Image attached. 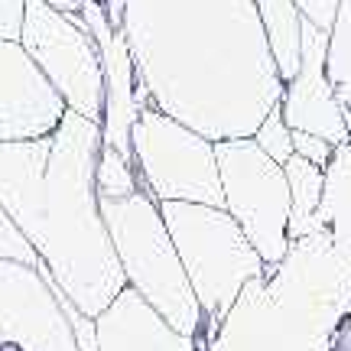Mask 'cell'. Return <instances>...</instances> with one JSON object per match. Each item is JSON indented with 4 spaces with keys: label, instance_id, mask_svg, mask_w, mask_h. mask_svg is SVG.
<instances>
[{
    "label": "cell",
    "instance_id": "cell-1",
    "mask_svg": "<svg viewBox=\"0 0 351 351\" xmlns=\"http://www.w3.org/2000/svg\"><path fill=\"white\" fill-rule=\"evenodd\" d=\"M101 215L130 289H137L176 332H192L202 319V306L189 287V276L166 231L163 215L153 205V195L130 192L117 199H101Z\"/></svg>",
    "mask_w": 351,
    "mask_h": 351
},
{
    "label": "cell",
    "instance_id": "cell-2",
    "mask_svg": "<svg viewBox=\"0 0 351 351\" xmlns=\"http://www.w3.org/2000/svg\"><path fill=\"white\" fill-rule=\"evenodd\" d=\"M160 215L202 313H221L241 283L261 270V254L221 205L160 202Z\"/></svg>",
    "mask_w": 351,
    "mask_h": 351
},
{
    "label": "cell",
    "instance_id": "cell-3",
    "mask_svg": "<svg viewBox=\"0 0 351 351\" xmlns=\"http://www.w3.org/2000/svg\"><path fill=\"white\" fill-rule=\"evenodd\" d=\"M130 163L137 189L160 202L225 205L212 140L160 114L153 104L130 127Z\"/></svg>",
    "mask_w": 351,
    "mask_h": 351
},
{
    "label": "cell",
    "instance_id": "cell-4",
    "mask_svg": "<svg viewBox=\"0 0 351 351\" xmlns=\"http://www.w3.org/2000/svg\"><path fill=\"white\" fill-rule=\"evenodd\" d=\"M215 160L228 215L241 225L261 261H280L287 251L289 208H293L287 169L247 137L218 140Z\"/></svg>",
    "mask_w": 351,
    "mask_h": 351
},
{
    "label": "cell",
    "instance_id": "cell-5",
    "mask_svg": "<svg viewBox=\"0 0 351 351\" xmlns=\"http://www.w3.org/2000/svg\"><path fill=\"white\" fill-rule=\"evenodd\" d=\"M20 39L33 62L62 95L69 111L88 121H104V62L95 36L82 20L49 7L46 0H26Z\"/></svg>",
    "mask_w": 351,
    "mask_h": 351
},
{
    "label": "cell",
    "instance_id": "cell-6",
    "mask_svg": "<svg viewBox=\"0 0 351 351\" xmlns=\"http://www.w3.org/2000/svg\"><path fill=\"white\" fill-rule=\"evenodd\" d=\"M261 26L270 43V56L283 85L296 78L302 62V13L296 0H254Z\"/></svg>",
    "mask_w": 351,
    "mask_h": 351
},
{
    "label": "cell",
    "instance_id": "cell-7",
    "mask_svg": "<svg viewBox=\"0 0 351 351\" xmlns=\"http://www.w3.org/2000/svg\"><path fill=\"white\" fill-rule=\"evenodd\" d=\"M0 261L29 263V267H36V270H43V274L49 276V270H46L43 257L36 254V247L29 244V238L20 231V225L13 221L10 215H7L3 205H0Z\"/></svg>",
    "mask_w": 351,
    "mask_h": 351
},
{
    "label": "cell",
    "instance_id": "cell-8",
    "mask_svg": "<svg viewBox=\"0 0 351 351\" xmlns=\"http://www.w3.org/2000/svg\"><path fill=\"white\" fill-rule=\"evenodd\" d=\"M254 143L261 147L270 160H276V163L283 166L293 156V130H289V124L283 121V111L280 108H274V111L263 117V124L254 130Z\"/></svg>",
    "mask_w": 351,
    "mask_h": 351
},
{
    "label": "cell",
    "instance_id": "cell-9",
    "mask_svg": "<svg viewBox=\"0 0 351 351\" xmlns=\"http://www.w3.org/2000/svg\"><path fill=\"white\" fill-rule=\"evenodd\" d=\"M296 7H300L302 20H309L315 29L328 33V26H332L335 13H339V0H296Z\"/></svg>",
    "mask_w": 351,
    "mask_h": 351
},
{
    "label": "cell",
    "instance_id": "cell-10",
    "mask_svg": "<svg viewBox=\"0 0 351 351\" xmlns=\"http://www.w3.org/2000/svg\"><path fill=\"white\" fill-rule=\"evenodd\" d=\"M26 0H0V39H20Z\"/></svg>",
    "mask_w": 351,
    "mask_h": 351
},
{
    "label": "cell",
    "instance_id": "cell-11",
    "mask_svg": "<svg viewBox=\"0 0 351 351\" xmlns=\"http://www.w3.org/2000/svg\"><path fill=\"white\" fill-rule=\"evenodd\" d=\"M0 351H29V348H26L20 339H10V335H3V339H0Z\"/></svg>",
    "mask_w": 351,
    "mask_h": 351
}]
</instances>
